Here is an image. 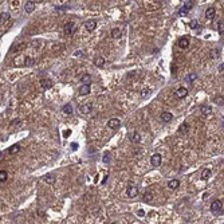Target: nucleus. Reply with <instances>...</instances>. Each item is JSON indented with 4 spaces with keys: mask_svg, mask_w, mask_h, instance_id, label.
Wrapping results in <instances>:
<instances>
[{
    "mask_svg": "<svg viewBox=\"0 0 224 224\" xmlns=\"http://www.w3.org/2000/svg\"><path fill=\"white\" fill-rule=\"evenodd\" d=\"M129 140H130V142H133V144H138L141 141L140 133H137V132L130 133V134H129Z\"/></svg>",
    "mask_w": 224,
    "mask_h": 224,
    "instance_id": "obj_10",
    "label": "nucleus"
},
{
    "mask_svg": "<svg viewBox=\"0 0 224 224\" xmlns=\"http://www.w3.org/2000/svg\"><path fill=\"white\" fill-rule=\"evenodd\" d=\"M161 161H162V156L160 153H154L153 156L150 157V164L153 165V167H158V165H161Z\"/></svg>",
    "mask_w": 224,
    "mask_h": 224,
    "instance_id": "obj_6",
    "label": "nucleus"
},
{
    "mask_svg": "<svg viewBox=\"0 0 224 224\" xmlns=\"http://www.w3.org/2000/svg\"><path fill=\"white\" fill-rule=\"evenodd\" d=\"M10 18H11V15H10L8 12H1V14H0V22L4 23V22H7Z\"/></svg>",
    "mask_w": 224,
    "mask_h": 224,
    "instance_id": "obj_28",
    "label": "nucleus"
},
{
    "mask_svg": "<svg viewBox=\"0 0 224 224\" xmlns=\"http://www.w3.org/2000/svg\"><path fill=\"white\" fill-rule=\"evenodd\" d=\"M138 216H145V212H144V211L142 209H138Z\"/></svg>",
    "mask_w": 224,
    "mask_h": 224,
    "instance_id": "obj_38",
    "label": "nucleus"
},
{
    "mask_svg": "<svg viewBox=\"0 0 224 224\" xmlns=\"http://www.w3.org/2000/svg\"><path fill=\"white\" fill-rule=\"evenodd\" d=\"M126 195H127V197H130V199L136 197L138 195V186L134 185V184H129L127 188H126Z\"/></svg>",
    "mask_w": 224,
    "mask_h": 224,
    "instance_id": "obj_2",
    "label": "nucleus"
},
{
    "mask_svg": "<svg viewBox=\"0 0 224 224\" xmlns=\"http://www.w3.org/2000/svg\"><path fill=\"white\" fill-rule=\"evenodd\" d=\"M178 186H180V181L176 180V178H173V180H170L169 183H168V188L172 189V191H175V189H177Z\"/></svg>",
    "mask_w": 224,
    "mask_h": 224,
    "instance_id": "obj_20",
    "label": "nucleus"
},
{
    "mask_svg": "<svg viewBox=\"0 0 224 224\" xmlns=\"http://www.w3.org/2000/svg\"><path fill=\"white\" fill-rule=\"evenodd\" d=\"M7 178H8V173H7V170H0V183H4Z\"/></svg>",
    "mask_w": 224,
    "mask_h": 224,
    "instance_id": "obj_29",
    "label": "nucleus"
},
{
    "mask_svg": "<svg viewBox=\"0 0 224 224\" xmlns=\"http://www.w3.org/2000/svg\"><path fill=\"white\" fill-rule=\"evenodd\" d=\"M211 211L215 215H221L223 213V201L221 200H213L211 204Z\"/></svg>",
    "mask_w": 224,
    "mask_h": 224,
    "instance_id": "obj_1",
    "label": "nucleus"
},
{
    "mask_svg": "<svg viewBox=\"0 0 224 224\" xmlns=\"http://www.w3.org/2000/svg\"><path fill=\"white\" fill-rule=\"evenodd\" d=\"M63 136H65V137H69V136H70V130H66L65 134H63Z\"/></svg>",
    "mask_w": 224,
    "mask_h": 224,
    "instance_id": "obj_41",
    "label": "nucleus"
},
{
    "mask_svg": "<svg viewBox=\"0 0 224 224\" xmlns=\"http://www.w3.org/2000/svg\"><path fill=\"white\" fill-rule=\"evenodd\" d=\"M79 110H81L82 114H89L90 111L93 110V105H91V103H86V105H82L81 108H79Z\"/></svg>",
    "mask_w": 224,
    "mask_h": 224,
    "instance_id": "obj_16",
    "label": "nucleus"
},
{
    "mask_svg": "<svg viewBox=\"0 0 224 224\" xmlns=\"http://www.w3.org/2000/svg\"><path fill=\"white\" fill-rule=\"evenodd\" d=\"M148 94H150V90H148V91L144 90V91H142V97H145V95H148Z\"/></svg>",
    "mask_w": 224,
    "mask_h": 224,
    "instance_id": "obj_39",
    "label": "nucleus"
},
{
    "mask_svg": "<svg viewBox=\"0 0 224 224\" xmlns=\"http://www.w3.org/2000/svg\"><path fill=\"white\" fill-rule=\"evenodd\" d=\"M108 224H117L116 221H110V223H108Z\"/></svg>",
    "mask_w": 224,
    "mask_h": 224,
    "instance_id": "obj_42",
    "label": "nucleus"
},
{
    "mask_svg": "<svg viewBox=\"0 0 224 224\" xmlns=\"http://www.w3.org/2000/svg\"><path fill=\"white\" fill-rule=\"evenodd\" d=\"M192 7H193V1H184V4H183V7L180 8L178 14L183 15V16H184V15L188 14L189 10H192Z\"/></svg>",
    "mask_w": 224,
    "mask_h": 224,
    "instance_id": "obj_3",
    "label": "nucleus"
},
{
    "mask_svg": "<svg viewBox=\"0 0 224 224\" xmlns=\"http://www.w3.org/2000/svg\"><path fill=\"white\" fill-rule=\"evenodd\" d=\"M177 46L180 47V49H186V47L189 46V39L188 38H185V36H184V38H180L178 39V42H177Z\"/></svg>",
    "mask_w": 224,
    "mask_h": 224,
    "instance_id": "obj_13",
    "label": "nucleus"
},
{
    "mask_svg": "<svg viewBox=\"0 0 224 224\" xmlns=\"http://www.w3.org/2000/svg\"><path fill=\"white\" fill-rule=\"evenodd\" d=\"M110 158H111V154L110 153H109V152H108V153H105V156H103V164H109V162H110Z\"/></svg>",
    "mask_w": 224,
    "mask_h": 224,
    "instance_id": "obj_32",
    "label": "nucleus"
},
{
    "mask_svg": "<svg viewBox=\"0 0 224 224\" xmlns=\"http://www.w3.org/2000/svg\"><path fill=\"white\" fill-rule=\"evenodd\" d=\"M217 32H219V35H223V22L217 23Z\"/></svg>",
    "mask_w": 224,
    "mask_h": 224,
    "instance_id": "obj_34",
    "label": "nucleus"
},
{
    "mask_svg": "<svg viewBox=\"0 0 224 224\" xmlns=\"http://www.w3.org/2000/svg\"><path fill=\"white\" fill-rule=\"evenodd\" d=\"M211 55H212V58H219L220 51H219V50H212V51H211Z\"/></svg>",
    "mask_w": 224,
    "mask_h": 224,
    "instance_id": "obj_35",
    "label": "nucleus"
},
{
    "mask_svg": "<svg viewBox=\"0 0 224 224\" xmlns=\"http://www.w3.org/2000/svg\"><path fill=\"white\" fill-rule=\"evenodd\" d=\"M121 35H122V32H121V30H119V28H113V30H111V36H113L114 39H119L121 38Z\"/></svg>",
    "mask_w": 224,
    "mask_h": 224,
    "instance_id": "obj_24",
    "label": "nucleus"
},
{
    "mask_svg": "<svg viewBox=\"0 0 224 224\" xmlns=\"http://www.w3.org/2000/svg\"><path fill=\"white\" fill-rule=\"evenodd\" d=\"M0 157H1V153H0Z\"/></svg>",
    "mask_w": 224,
    "mask_h": 224,
    "instance_id": "obj_43",
    "label": "nucleus"
},
{
    "mask_svg": "<svg viewBox=\"0 0 224 224\" xmlns=\"http://www.w3.org/2000/svg\"><path fill=\"white\" fill-rule=\"evenodd\" d=\"M34 63H35V60H34L32 58L26 57V59H24V62H23V65H24V66H32Z\"/></svg>",
    "mask_w": 224,
    "mask_h": 224,
    "instance_id": "obj_30",
    "label": "nucleus"
},
{
    "mask_svg": "<svg viewBox=\"0 0 224 224\" xmlns=\"http://www.w3.org/2000/svg\"><path fill=\"white\" fill-rule=\"evenodd\" d=\"M142 200L145 203H152V200H153V193H152V192H145Z\"/></svg>",
    "mask_w": 224,
    "mask_h": 224,
    "instance_id": "obj_26",
    "label": "nucleus"
},
{
    "mask_svg": "<svg viewBox=\"0 0 224 224\" xmlns=\"http://www.w3.org/2000/svg\"><path fill=\"white\" fill-rule=\"evenodd\" d=\"M215 15H216L215 7H209V8H207V11H205V18H207L208 20H212L213 18H215Z\"/></svg>",
    "mask_w": 224,
    "mask_h": 224,
    "instance_id": "obj_12",
    "label": "nucleus"
},
{
    "mask_svg": "<svg viewBox=\"0 0 224 224\" xmlns=\"http://www.w3.org/2000/svg\"><path fill=\"white\" fill-rule=\"evenodd\" d=\"M81 81H82V85H91V81H93V78H91V75L90 74H83L82 75V78H81Z\"/></svg>",
    "mask_w": 224,
    "mask_h": 224,
    "instance_id": "obj_21",
    "label": "nucleus"
},
{
    "mask_svg": "<svg viewBox=\"0 0 224 224\" xmlns=\"http://www.w3.org/2000/svg\"><path fill=\"white\" fill-rule=\"evenodd\" d=\"M19 150H20V146L18 145V144H15V145H12V146H10V148H8V153L10 154H16Z\"/></svg>",
    "mask_w": 224,
    "mask_h": 224,
    "instance_id": "obj_25",
    "label": "nucleus"
},
{
    "mask_svg": "<svg viewBox=\"0 0 224 224\" xmlns=\"http://www.w3.org/2000/svg\"><path fill=\"white\" fill-rule=\"evenodd\" d=\"M43 180H44V183L52 185V184H55V181H57V177H55V175H44Z\"/></svg>",
    "mask_w": 224,
    "mask_h": 224,
    "instance_id": "obj_17",
    "label": "nucleus"
},
{
    "mask_svg": "<svg viewBox=\"0 0 224 224\" xmlns=\"http://www.w3.org/2000/svg\"><path fill=\"white\" fill-rule=\"evenodd\" d=\"M93 62H94L95 67H99V69H102L103 66H105V59H103V57H95Z\"/></svg>",
    "mask_w": 224,
    "mask_h": 224,
    "instance_id": "obj_15",
    "label": "nucleus"
},
{
    "mask_svg": "<svg viewBox=\"0 0 224 224\" xmlns=\"http://www.w3.org/2000/svg\"><path fill=\"white\" fill-rule=\"evenodd\" d=\"M71 148H73V150H77V149H78V144H73Z\"/></svg>",
    "mask_w": 224,
    "mask_h": 224,
    "instance_id": "obj_40",
    "label": "nucleus"
},
{
    "mask_svg": "<svg viewBox=\"0 0 224 224\" xmlns=\"http://www.w3.org/2000/svg\"><path fill=\"white\" fill-rule=\"evenodd\" d=\"M196 78H197V74L192 73V74H189V75L186 77V82H193Z\"/></svg>",
    "mask_w": 224,
    "mask_h": 224,
    "instance_id": "obj_33",
    "label": "nucleus"
},
{
    "mask_svg": "<svg viewBox=\"0 0 224 224\" xmlns=\"http://www.w3.org/2000/svg\"><path fill=\"white\" fill-rule=\"evenodd\" d=\"M35 3H36V1H26V4H24V11L27 12V14H31V12H34V10H35Z\"/></svg>",
    "mask_w": 224,
    "mask_h": 224,
    "instance_id": "obj_11",
    "label": "nucleus"
},
{
    "mask_svg": "<svg viewBox=\"0 0 224 224\" xmlns=\"http://www.w3.org/2000/svg\"><path fill=\"white\" fill-rule=\"evenodd\" d=\"M90 91H91V89H90L89 85H82L81 89H79V94L81 95H87L90 94Z\"/></svg>",
    "mask_w": 224,
    "mask_h": 224,
    "instance_id": "obj_22",
    "label": "nucleus"
},
{
    "mask_svg": "<svg viewBox=\"0 0 224 224\" xmlns=\"http://www.w3.org/2000/svg\"><path fill=\"white\" fill-rule=\"evenodd\" d=\"M175 95L177 98H184L188 95V89H185V87H178L177 90L175 91Z\"/></svg>",
    "mask_w": 224,
    "mask_h": 224,
    "instance_id": "obj_9",
    "label": "nucleus"
},
{
    "mask_svg": "<svg viewBox=\"0 0 224 224\" xmlns=\"http://www.w3.org/2000/svg\"><path fill=\"white\" fill-rule=\"evenodd\" d=\"M211 177V169H203L201 173H200V178L201 180H208V178Z\"/></svg>",
    "mask_w": 224,
    "mask_h": 224,
    "instance_id": "obj_23",
    "label": "nucleus"
},
{
    "mask_svg": "<svg viewBox=\"0 0 224 224\" xmlns=\"http://www.w3.org/2000/svg\"><path fill=\"white\" fill-rule=\"evenodd\" d=\"M216 103H217L219 106H220V105L223 106V97H221V98H220V97H217V98H216Z\"/></svg>",
    "mask_w": 224,
    "mask_h": 224,
    "instance_id": "obj_36",
    "label": "nucleus"
},
{
    "mask_svg": "<svg viewBox=\"0 0 224 224\" xmlns=\"http://www.w3.org/2000/svg\"><path fill=\"white\" fill-rule=\"evenodd\" d=\"M223 70H224V63L221 62L220 65H219V71H220V73H223Z\"/></svg>",
    "mask_w": 224,
    "mask_h": 224,
    "instance_id": "obj_37",
    "label": "nucleus"
},
{
    "mask_svg": "<svg viewBox=\"0 0 224 224\" xmlns=\"http://www.w3.org/2000/svg\"><path fill=\"white\" fill-rule=\"evenodd\" d=\"M108 126L113 130H118L119 127H121V121H119L118 118H110L108 122Z\"/></svg>",
    "mask_w": 224,
    "mask_h": 224,
    "instance_id": "obj_5",
    "label": "nucleus"
},
{
    "mask_svg": "<svg viewBox=\"0 0 224 224\" xmlns=\"http://www.w3.org/2000/svg\"><path fill=\"white\" fill-rule=\"evenodd\" d=\"M186 132H189V124L188 122H183V124L178 126V133H180V134H185Z\"/></svg>",
    "mask_w": 224,
    "mask_h": 224,
    "instance_id": "obj_19",
    "label": "nucleus"
},
{
    "mask_svg": "<svg viewBox=\"0 0 224 224\" xmlns=\"http://www.w3.org/2000/svg\"><path fill=\"white\" fill-rule=\"evenodd\" d=\"M85 27H86V30L89 31V32H93V31L97 28V20H95V19H89L86 23H85Z\"/></svg>",
    "mask_w": 224,
    "mask_h": 224,
    "instance_id": "obj_7",
    "label": "nucleus"
},
{
    "mask_svg": "<svg viewBox=\"0 0 224 224\" xmlns=\"http://www.w3.org/2000/svg\"><path fill=\"white\" fill-rule=\"evenodd\" d=\"M41 86L43 87V89H51L52 86H54V83H52V81L51 79H49V78H43V79H41Z\"/></svg>",
    "mask_w": 224,
    "mask_h": 224,
    "instance_id": "obj_8",
    "label": "nucleus"
},
{
    "mask_svg": "<svg viewBox=\"0 0 224 224\" xmlns=\"http://www.w3.org/2000/svg\"><path fill=\"white\" fill-rule=\"evenodd\" d=\"M211 111H212L211 106H208V105H203V106H201V113L204 114V116H208V114H211Z\"/></svg>",
    "mask_w": 224,
    "mask_h": 224,
    "instance_id": "obj_27",
    "label": "nucleus"
},
{
    "mask_svg": "<svg viewBox=\"0 0 224 224\" xmlns=\"http://www.w3.org/2000/svg\"><path fill=\"white\" fill-rule=\"evenodd\" d=\"M62 111L66 114V116H71V114L74 113V110H73V105H71V103H66V105H63Z\"/></svg>",
    "mask_w": 224,
    "mask_h": 224,
    "instance_id": "obj_14",
    "label": "nucleus"
},
{
    "mask_svg": "<svg viewBox=\"0 0 224 224\" xmlns=\"http://www.w3.org/2000/svg\"><path fill=\"white\" fill-rule=\"evenodd\" d=\"M75 30H77L75 23L69 22V23H66V24H65V34H66V35H73V34L75 32Z\"/></svg>",
    "mask_w": 224,
    "mask_h": 224,
    "instance_id": "obj_4",
    "label": "nucleus"
},
{
    "mask_svg": "<svg viewBox=\"0 0 224 224\" xmlns=\"http://www.w3.org/2000/svg\"><path fill=\"white\" fill-rule=\"evenodd\" d=\"M161 119L164 122H170L173 119V114L169 111H164V113H161Z\"/></svg>",
    "mask_w": 224,
    "mask_h": 224,
    "instance_id": "obj_18",
    "label": "nucleus"
},
{
    "mask_svg": "<svg viewBox=\"0 0 224 224\" xmlns=\"http://www.w3.org/2000/svg\"><path fill=\"white\" fill-rule=\"evenodd\" d=\"M189 27H191L192 30H197V28H199V22H197L196 19L191 20V22H189Z\"/></svg>",
    "mask_w": 224,
    "mask_h": 224,
    "instance_id": "obj_31",
    "label": "nucleus"
}]
</instances>
